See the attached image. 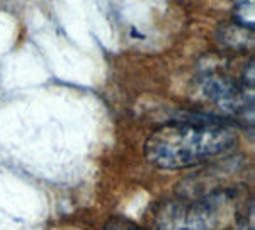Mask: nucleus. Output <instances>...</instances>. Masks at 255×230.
I'll return each mask as SVG.
<instances>
[{
  "label": "nucleus",
  "instance_id": "f257e3e1",
  "mask_svg": "<svg viewBox=\"0 0 255 230\" xmlns=\"http://www.w3.org/2000/svg\"><path fill=\"white\" fill-rule=\"evenodd\" d=\"M235 131L226 121H172L158 126L145 142V157L158 169L179 171L211 160L232 149Z\"/></svg>",
  "mask_w": 255,
  "mask_h": 230
},
{
  "label": "nucleus",
  "instance_id": "f03ea898",
  "mask_svg": "<svg viewBox=\"0 0 255 230\" xmlns=\"http://www.w3.org/2000/svg\"><path fill=\"white\" fill-rule=\"evenodd\" d=\"M242 219L240 193L225 188L163 203L155 215V230H237Z\"/></svg>",
  "mask_w": 255,
  "mask_h": 230
},
{
  "label": "nucleus",
  "instance_id": "7ed1b4c3",
  "mask_svg": "<svg viewBox=\"0 0 255 230\" xmlns=\"http://www.w3.org/2000/svg\"><path fill=\"white\" fill-rule=\"evenodd\" d=\"M104 230H145L143 227H139L134 222L123 219V217H113L108 220V224L104 225Z\"/></svg>",
  "mask_w": 255,
  "mask_h": 230
}]
</instances>
